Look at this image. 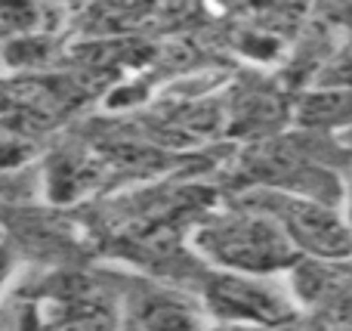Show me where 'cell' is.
I'll use <instances>...</instances> for the list:
<instances>
[{
    "mask_svg": "<svg viewBox=\"0 0 352 331\" xmlns=\"http://www.w3.org/2000/svg\"><path fill=\"white\" fill-rule=\"evenodd\" d=\"M3 273H6V251H3V245H0V279H3Z\"/></svg>",
    "mask_w": 352,
    "mask_h": 331,
    "instance_id": "7a4b0ae2",
    "label": "cell"
},
{
    "mask_svg": "<svg viewBox=\"0 0 352 331\" xmlns=\"http://www.w3.org/2000/svg\"><path fill=\"white\" fill-rule=\"evenodd\" d=\"M195 251L229 273H250L269 266L278 254V235L266 220L248 211H219L192 233Z\"/></svg>",
    "mask_w": 352,
    "mask_h": 331,
    "instance_id": "6da1fadb",
    "label": "cell"
}]
</instances>
